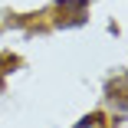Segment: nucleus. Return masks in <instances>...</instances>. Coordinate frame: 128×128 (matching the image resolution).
Returning a JSON list of instances; mask_svg holds the SVG:
<instances>
[{
	"instance_id": "obj_1",
	"label": "nucleus",
	"mask_w": 128,
	"mask_h": 128,
	"mask_svg": "<svg viewBox=\"0 0 128 128\" xmlns=\"http://www.w3.org/2000/svg\"><path fill=\"white\" fill-rule=\"evenodd\" d=\"M102 122H105V118H102V115H86L79 125H76V128H102Z\"/></svg>"
}]
</instances>
